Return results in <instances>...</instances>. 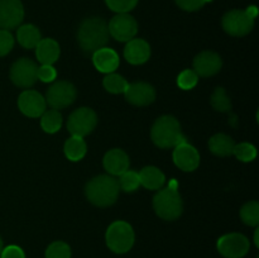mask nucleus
<instances>
[{
	"label": "nucleus",
	"mask_w": 259,
	"mask_h": 258,
	"mask_svg": "<svg viewBox=\"0 0 259 258\" xmlns=\"http://www.w3.org/2000/svg\"><path fill=\"white\" fill-rule=\"evenodd\" d=\"M109 37L110 34H109L108 24L103 18H88L78 27V45L86 53H94L105 47L109 42Z\"/></svg>",
	"instance_id": "f257e3e1"
},
{
	"label": "nucleus",
	"mask_w": 259,
	"mask_h": 258,
	"mask_svg": "<svg viewBox=\"0 0 259 258\" xmlns=\"http://www.w3.org/2000/svg\"><path fill=\"white\" fill-rule=\"evenodd\" d=\"M118 180L109 175H99L88 182L85 194L89 201L99 207H106L113 205L119 196Z\"/></svg>",
	"instance_id": "f03ea898"
},
{
	"label": "nucleus",
	"mask_w": 259,
	"mask_h": 258,
	"mask_svg": "<svg viewBox=\"0 0 259 258\" xmlns=\"http://www.w3.org/2000/svg\"><path fill=\"white\" fill-rule=\"evenodd\" d=\"M151 138L159 148H175L177 144L186 142L181 124L172 115H163L154 121L151 129Z\"/></svg>",
	"instance_id": "7ed1b4c3"
},
{
	"label": "nucleus",
	"mask_w": 259,
	"mask_h": 258,
	"mask_svg": "<svg viewBox=\"0 0 259 258\" xmlns=\"http://www.w3.org/2000/svg\"><path fill=\"white\" fill-rule=\"evenodd\" d=\"M153 209L159 218L169 222L181 217L184 202L181 195L177 191V182L175 180H172L166 189L159 190L154 195Z\"/></svg>",
	"instance_id": "20e7f679"
},
{
	"label": "nucleus",
	"mask_w": 259,
	"mask_h": 258,
	"mask_svg": "<svg viewBox=\"0 0 259 258\" xmlns=\"http://www.w3.org/2000/svg\"><path fill=\"white\" fill-rule=\"evenodd\" d=\"M258 14L255 7H249L247 10L234 9L223 17V28L233 37H243L252 32L254 19Z\"/></svg>",
	"instance_id": "39448f33"
},
{
	"label": "nucleus",
	"mask_w": 259,
	"mask_h": 258,
	"mask_svg": "<svg viewBox=\"0 0 259 258\" xmlns=\"http://www.w3.org/2000/svg\"><path fill=\"white\" fill-rule=\"evenodd\" d=\"M134 230L131 224L118 220L109 225L105 234L106 245L114 253L123 254L129 252L134 244Z\"/></svg>",
	"instance_id": "423d86ee"
},
{
	"label": "nucleus",
	"mask_w": 259,
	"mask_h": 258,
	"mask_svg": "<svg viewBox=\"0 0 259 258\" xmlns=\"http://www.w3.org/2000/svg\"><path fill=\"white\" fill-rule=\"evenodd\" d=\"M98 124V116L90 108H78L73 111L67 120V129L71 136L86 137L95 129Z\"/></svg>",
	"instance_id": "0eeeda50"
},
{
	"label": "nucleus",
	"mask_w": 259,
	"mask_h": 258,
	"mask_svg": "<svg viewBox=\"0 0 259 258\" xmlns=\"http://www.w3.org/2000/svg\"><path fill=\"white\" fill-rule=\"evenodd\" d=\"M77 96V90L73 83L68 81H57L53 83L46 94V103L52 109H65L70 106Z\"/></svg>",
	"instance_id": "6e6552de"
},
{
	"label": "nucleus",
	"mask_w": 259,
	"mask_h": 258,
	"mask_svg": "<svg viewBox=\"0 0 259 258\" xmlns=\"http://www.w3.org/2000/svg\"><path fill=\"white\" fill-rule=\"evenodd\" d=\"M217 248L225 258H242L249 252L250 243L245 235L240 233H229L219 238Z\"/></svg>",
	"instance_id": "1a4fd4ad"
},
{
	"label": "nucleus",
	"mask_w": 259,
	"mask_h": 258,
	"mask_svg": "<svg viewBox=\"0 0 259 258\" xmlns=\"http://www.w3.org/2000/svg\"><path fill=\"white\" fill-rule=\"evenodd\" d=\"M109 34L119 42H129L138 33V23L128 13L116 14L108 25Z\"/></svg>",
	"instance_id": "9d476101"
},
{
	"label": "nucleus",
	"mask_w": 259,
	"mask_h": 258,
	"mask_svg": "<svg viewBox=\"0 0 259 258\" xmlns=\"http://www.w3.org/2000/svg\"><path fill=\"white\" fill-rule=\"evenodd\" d=\"M37 65L29 58H19L10 67V80L19 88H30L38 80Z\"/></svg>",
	"instance_id": "9b49d317"
},
{
	"label": "nucleus",
	"mask_w": 259,
	"mask_h": 258,
	"mask_svg": "<svg viewBox=\"0 0 259 258\" xmlns=\"http://www.w3.org/2000/svg\"><path fill=\"white\" fill-rule=\"evenodd\" d=\"M24 18L20 0H0V28L5 30L19 27Z\"/></svg>",
	"instance_id": "f8f14e48"
},
{
	"label": "nucleus",
	"mask_w": 259,
	"mask_h": 258,
	"mask_svg": "<svg viewBox=\"0 0 259 258\" xmlns=\"http://www.w3.org/2000/svg\"><path fill=\"white\" fill-rule=\"evenodd\" d=\"M174 162L182 171H195L200 164V154L189 142H182L175 147Z\"/></svg>",
	"instance_id": "ddd939ff"
},
{
	"label": "nucleus",
	"mask_w": 259,
	"mask_h": 258,
	"mask_svg": "<svg viewBox=\"0 0 259 258\" xmlns=\"http://www.w3.org/2000/svg\"><path fill=\"white\" fill-rule=\"evenodd\" d=\"M124 95L128 103L136 106H147L156 100V90L148 82L128 83Z\"/></svg>",
	"instance_id": "4468645a"
},
{
	"label": "nucleus",
	"mask_w": 259,
	"mask_h": 258,
	"mask_svg": "<svg viewBox=\"0 0 259 258\" xmlns=\"http://www.w3.org/2000/svg\"><path fill=\"white\" fill-rule=\"evenodd\" d=\"M46 99L34 90L23 91L18 99V106L24 115L38 118L46 111Z\"/></svg>",
	"instance_id": "2eb2a0df"
},
{
	"label": "nucleus",
	"mask_w": 259,
	"mask_h": 258,
	"mask_svg": "<svg viewBox=\"0 0 259 258\" xmlns=\"http://www.w3.org/2000/svg\"><path fill=\"white\" fill-rule=\"evenodd\" d=\"M222 57L212 51H204L194 58V71L201 77L217 75L222 70Z\"/></svg>",
	"instance_id": "dca6fc26"
},
{
	"label": "nucleus",
	"mask_w": 259,
	"mask_h": 258,
	"mask_svg": "<svg viewBox=\"0 0 259 258\" xmlns=\"http://www.w3.org/2000/svg\"><path fill=\"white\" fill-rule=\"evenodd\" d=\"M124 57L132 65H143L151 57V46L146 40L133 38L126 42L124 48Z\"/></svg>",
	"instance_id": "f3484780"
},
{
	"label": "nucleus",
	"mask_w": 259,
	"mask_h": 258,
	"mask_svg": "<svg viewBox=\"0 0 259 258\" xmlns=\"http://www.w3.org/2000/svg\"><path fill=\"white\" fill-rule=\"evenodd\" d=\"M129 163L131 162L128 154L120 148H114L106 152L103 159L104 168L113 176H120L129 168Z\"/></svg>",
	"instance_id": "a211bd4d"
},
{
	"label": "nucleus",
	"mask_w": 259,
	"mask_h": 258,
	"mask_svg": "<svg viewBox=\"0 0 259 258\" xmlns=\"http://www.w3.org/2000/svg\"><path fill=\"white\" fill-rule=\"evenodd\" d=\"M93 62L100 72L111 73L118 68L119 56L114 50L104 47L94 52Z\"/></svg>",
	"instance_id": "6ab92c4d"
},
{
	"label": "nucleus",
	"mask_w": 259,
	"mask_h": 258,
	"mask_svg": "<svg viewBox=\"0 0 259 258\" xmlns=\"http://www.w3.org/2000/svg\"><path fill=\"white\" fill-rule=\"evenodd\" d=\"M60 45L52 38H43L35 47V56L42 65H53L60 57Z\"/></svg>",
	"instance_id": "aec40b11"
},
{
	"label": "nucleus",
	"mask_w": 259,
	"mask_h": 258,
	"mask_svg": "<svg viewBox=\"0 0 259 258\" xmlns=\"http://www.w3.org/2000/svg\"><path fill=\"white\" fill-rule=\"evenodd\" d=\"M139 182L148 190H159L166 182L163 172L154 166H147L139 172Z\"/></svg>",
	"instance_id": "412c9836"
},
{
	"label": "nucleus",
	"mask_w": 259,
	"mask_h": 258,
	"mask_svg": "<svg viewBox=\"0 0 259 258\" xmlns=\"http://www.w3.org/2000/svg\"><path fill=\"white\" fill-rule=\"evenodd\" d=\"M234 146L232 137L224 133H218L209 139V149L218 157L232 156Z\"/></svg>",
	"instance_id": "4be33fe9"
},
{
	"label": "nucleus",
	"mask_w": 259,
	"mask_h": 258,
	"mask_svg": "<svg viewBox=\"0 0 259 258\" xmlns=\"http://www.w3.org/2000/svg\"><path fill=\"white\" fill-rule=\"evenodd\" d=\"M17 39L22 47L27 48V50H32V48L37 47L42 37H40L39 29L35 25L24 24L18 28Z\"/></svg>",
	"instance_id": "5701e85b"
},
{
	"label": "nucleus",
	"mask_w": 259,
	"mask_h": 258,
	"mask_svg": "<svg viewBox=\"0 0 259 258\" xmlns=\"http://www.w3.org/2000/svg\"><path fill=\"white\" fill-rule=\"evenodd\" d=\"M63 152L65 156L67 157L70 161H80L85 157L86 152H88V146H86L85 141L81 137L72 136L66 141L65 147H63Z\"/></svg>",
	"instance_id": "b1692460"
},
{
	"label": "nucleus",
	"mask_w": 259,
	"mask_h": 258,
	"mask_svg": "<svg viewBox=\"0 0 259 258\" xmlns=\"http://www.w3.org/2000/svg\"><path fill=\"white\" fill-rule=\"evenodd\" d=\"M40 118V126L47 133H56L62 126V115L56 109H51V110L45 111Z\"/></svg>",
	"instance_id": "393cba45"
},
{
	"label": "nucleus",
	"mask_w": 259,
	"mask_h": 258,
	"mask_svg": "<svg viewBox=\"0 0 259 258\" xmlns=\"http://www.w3.org/2000/svg\"><path fill=\"white\" fill-rule=\"evenodd\" d=\"M103 85L106 91L111 94H121L126 90L128 88V82L125 78L118 73H108L103 81Z\"/></svg>",
	"instance_id": "a878e982"
},
{
	"label": "nucleus",
	"mask_w": 259,
	"mask_h": 258,
	"mask_svg": "<svg viewBox=\"0 0 259 258\" xmlns=\"http://www.w3.org/2000/svg\"><path fill=\"white\" fill-rule=\"evenodd\" d=\"M211 106L217 111L220 113H227L232 109V101L230 98L227 95V91L224 88H217L211 95Z\"/></svg>",
	"instance_id": "bb28decb"
},
{
	"label": "nucleus",
	"mask_w": 259,
	"mask_h": 258,
	"mask_svg": "<svg viewBox=\"0 0 259 258\" xmlns=\"http://www.w3.org/2000/svg\"><path fill=\"white\" fill-rule=\"evenodd\" d=\"M240 218L243 223L249 227H257L259 224V204L258 201H249L240 210Z\"/></svg>",
	"instance_id": "cd10ccee"
},
{
	"label": "nucleus",
	"mask_w": 259,
	"mask_h": 258,
	"mask_svg": "<svg viewBox=\"0 0 259 258\" xmlns=\"http://www.w3.org/2000/svg\"><path fill=\"white\" fill-rule=\"evenodd\" d=\"M119 187H120L123 191L125 192H133L136 191L137 189L139 187L141 182H139V175L138 172L136 171H129L126 169L125 172L120 175L118 180Z\"/></svg>",
	"instance_id": "c85d7f7f"
},
{
	"label": "nucleus",
	"mask_w": 259,
	"mask_h": 258,
	"mask_svg": "<svg viewBox=\"0 0 259 258\" xmlns=\"http://www.w3.org/2000/svg\"><path fill=\"white\" fill-rule=\"evenodd\" d=\"M233 154L242 162H252L257 157V149L253 144L243 142V143L235 144Z\"/></svg>",
	"instance_id": "c756f323"
},
{
	"label": "nucleus",
	"mask_w": 259,
	"mask_h": 258,
	"mask_svg": "<svg viewBox=\"0 0 259 258\" xmlns=\"http://www.w3.org/2000/svg\"><path fill=\"white\" fill-rule=\"evenodd\" d=\"M46 258H71L70 245L61 240L51 243L46 249Z\"/></svg>",
	"instance_id": "7c9ffc66"
},
{
	"label": "nucleus",
	"mask_w": 259,
	"mask_h": 258,
	"mask_svg": "<svg viewBox=\"0 0 259 258\" xmlns=\"http://www.w3.org/2000/svg\"><path fill=\"white\" fill-rule=\"evenodd\" d=\"M197 81H199V76L194 70H185L177 77V85L182 90H191L197 85Z\"/></svg>",
	"instance_id": "2f4dec72"
},
{
	"label": "nucleus",
	"mask_w": 259,
	"mask_h": 258,
	"mask_svg": "<svg viewBox=\"0 0 259 258\" xmlns=\"http://www.w3.org/2000/svg\"><path fill=\"white\" fill-rule=\"evenodd\" d=\"M105 3L113 12L120 14V13H129L133 10L138 4V0H105Z\"/></svg>",
	"instance_id": "473e14b6"
},
{
	"label": "nucleus",
	"mask_w": 259,
	"mask_h": 258,
	"mask_svg": "<svg viewBox=\"0 0 259 258\" xmlns=\"http://www.w3.org/2000/svg\"><path fill=\"white\" fill-rule=\"evenodd\" d=\"M14 47V38L9 30L0 29V57L7 56Z\"/></svg>",
	"instance_id": "72a5a7b5"
},
{
	"label": "nucleus",
	"mask_w": 259,
	"mask_h": 258,
	"mask_svg": "<svg viewBox=\"0 0 259 258\" xmlns=\"http://www.w3.org/2000/svg\"><path fill=\"white\" fill-rule=\"evenodd\" d=\"M37 77L43 82H52L57 77V71L52 65H42L38 67Z\"/></svg>",
	"instance_id": "f704fd0d"
},
{
	"label": "nucleus",
	"mask_w": 259,
	"mask_h": 258,
	"mask_svg": "<svg viewBox=\"0 0 259 258\" xmlns=\"http://www.w3.org/2000/svg\"><path fill=\"white\" fill-rule=\"evenodd\" d=\"M207 2L210 0H176V4L186 12H195L201 9Z\"/></svg>",
	"instance_id": "c9c22d12"
},
{
	"label": "nucleus",
	"mask_w": 259,
	"mask_h": 258,
	"mask_svg": "<svg viewBox=\"0 0 259 258\" xmlns=\"http://www.w3.org/2000/svg\"><path fill=\"white\" fill-rule=\"evenodd\" d=\"M0 258H25L24 250L18 245H8V247L3 248Z\"/></svg>",
	"instance_id": "e433bc0d"
},
{
	"label": "nucleus",
	"mask_w": 259,
	"mask_h": 258,
	"mask_svg": "<svg viewBox=\"0 0 259 258\" xmlns=\"http://www.w3.org/2000/svg\"><path fill=\"white\" fill-rule=\"evenodd\" d=\"M258 234H259V229H255V232H254V244H255V247H259Z\"/></svg>",
	"instance_id": "4c0bfd02"
},
{
	"label": "nucleus",
	"mask_w": 259,
	"mask_h": 258,
	"mask_svg": "<svg viewBox=\"0 0 259 258\" xmlns=\"http://www.w3.org/2000/svg\"><path fill=\"white\" fill-rule=\"evenodd\" d=\"M3 240H2V238H0V254H2V250H3Z\"/></svg>",
	"instance_id": "58836bf2"
}]
</instances>
